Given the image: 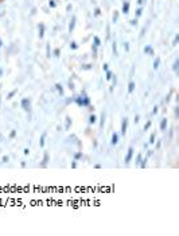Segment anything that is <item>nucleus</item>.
I'll return each mask as SVG.
<instances>
[{
	"instance_id": "1",
	"label": "nucleus",
	"mask_w": 179,
	"mask_h": 236,
	"mask_svg": "<svg viewBox=\"0 0 179 236\" xmlns=\"http://www.w3.org/2000/svg\"><path fill=\"white\" fill-rule=\"evenodd\" d=\"M75 103H77L80 107H89V104H90V100H89V97H86L84 94V97H77L75 99Z\"/></svg>"
},
{
	"instance_id": "2",
	"label": "nucleus",
	"mask_w": 179,
	"mask_h": 236,
	"mask_svg": "<svg viewBox=\"0 0 179 236\" xmlns=\"http://www.w3.org/2000/svg\"><path fill=\"white\" fill-rule=\"evenodd\" d=\"M20 107L23 108L26 112H28L30 109H31V101H30V99H27V97H23L20 101Z\"/></svg>"
},
{
	"instance_id": "3",
	"label": "nucleus",
	"mask_w": 179,
	"mask_h": 236,
	"mask_svg": "<svg viewBox=\"0 0 179 236\" xmlns=\"http://www.w3.org/2000/svg\"><path fill=\"white\" fill-rule=\"evenodd\" d=\"M133 152H135V150H133V147H129V149H128V151H127V155H125V158H124V162H125V165H128V163H129L131 160H132Z\"/></svg>"
},
{
	"instance_id": "4",
	"label": "nucleus",
	"mask_w": 179,
	"mask_h": 236,
	"mask_svg": "<svg viewBox=\"0 0 179 236\" xmlns=\"http://www.w3.org/2000/svg\"><path fill=\"white\" fill-rule=\"evenodd\" d=\"M127 130H128V119H127V117H124L123 122H121V135H123V136H125Z\"/></svg>"
},
{
	"instance_id": "5",
	"label": "nucleus",
	"mask_w": 179,
	"mask_h": 236,
	"mask_svg": "<svg viewBox=\"0 0 179 236\" xmlns=\"http://www.w3.org/2000/svg\"><path fill=\"white\" fill-rule=\"evenodd\" d=\"M110 142H112L113 146H116V144L118 143V134L117 132H113L112 134V140H110Z\"/></svg>"
},
{
	"instance_id": "6",
	"label": "nucleus",
	"mask_w": 179,
	"mask_h": 236,
	"mask_svg": "<svg viewBox=\"0 0 179 236\" xmlns=\"http://www.w3.org/2000/svg\"><path fill=\"white\" fill-rule=\"evenodd\" d=\"M160 130L162 131H166L167 130V119H162V122H160Z\"/></svg>"
},
{
	"instance_id": "7",
	"label": "nucleus",
	"mask_w": 179,
	"mask_h": 236,
	"mask_svg": "<svg viewBox=\"0 0 179 236\" xmlns=\"http://www.w3.org/2000/svg\"><path fill=\"white\" fill-rule=\"evenodd\" d=\"M47 162H49V154H47V152H45V155H43V160H42V165H41V166H42V167H45V166L47 165Z\"/></svg>"
},
{
	"instance_id": "8",
	"label": "nucleus",
	"mask_w": 179,
	"mask_h": 236,
	"mask_svg": "<svg viewBox=\"0 0 179 236\" xmlns=\"http://www.w3.org/2000/svg\"><path fill=\"white\" fill-rule=\"evenodd\" d=\"M135 86H136V85H135V82H133V81H131V82H129V85H128V93H132L133 90H135Z\"/></svg>"
},
{
	"instance_id": "9",
	"label": "nucleus",
	"mask_w": 179,
	"mask_h": 236,
	"mask_svg": "<svg viewBox=\"0 0 179 236\" xmlns=\"http://www.w3.org/2000/svg\"><path fill=\"white\" fill-rule=\"evenodd\" d=\"M46 132H43L42 134V136H41V142H39V144H41V147H45V139H46Z\"/></svg>"
},
{
	"instance_id": "10",
	"label": "nucleus",
	"mask_w": 179,
	"mask_h": 236,
	"mask_svg": "<svg viewBox=\"0 0 179 236\" xmlns=\"http://www.w3.org/2000/svg\"><path fill=\"white\" fill-rule=\"evenodd\" d=\"M16 92H18V89H14V90H11V92H9V93H8V96H7V100H11L12 97H14L15 94H16Z\"/></svg>"
},
{
	"instance_id": "11",
	"label": "nucleus",
	"mask_w": 179,
	"mask_h": 236,
	"mask_svg": "<svg viewBox=\"0 0 179 236\" xmlns=\"http://www.w3.org/2000/svg\"><path fill=\"white\" fill-rule=\"evenodd\" d=\"M55 86H57V90L59 92V94H61V96H63V88H62V85L61 84H57Z\"/></svg>"
},
{
	"instance_id": "12",
	"label": "nucleus",
	"mask_w": 179,
	"mask_h": 236,
	"mask_svg": "<svg viewBox=\"0 0 179 236\" xmlns=\"http://www.w3.org/2000/svg\"><path fill=\"white\" fill-rule=\"evenodd\" d=\"M96 120H97V117H96V115H94V113H93V115H90V116H89V123H90V124H94V123H96Z\"/></svg>"
},
{
	"instance_id": "13",
	"label": "nucleus",
	"mask_w": 179,
	"mask_h": 236,
	"mask_svg": "<svg viewBox=\"0 0 179 236\" xmlns=\"http://www.w3.org/2000/svg\"><path fill=\"white\" fill-rule=\"evenodd\" d=\"M70 125H72V119L67 116V117H66V125H65V127H66V130L70 128Z\"/></svg>"
},
{
	"instance_id": "14",
	"label": "nucleus",
	"mask_w": 179,
	"mask_h": 236,
	"mask_svg": "<svg viewBox=\"0 0 179 236\" xmlns=\"http://www.w3.org/2000/svg\"><path fill=\"white\" fill-rule=\"evenodd\" d=\"M104 123H105V113L102 112L101 113V122H100V127H101V128L104 127Z\"/></svg>"
},
{
	"instance_id": "15",
	"label": "nucleus",
	"mask_w": 179,
	"mask_h": 236,
	"mask_svg": "<svg viewBox=\"0 0 179 236\" xmlns=\"http://www.w3.org/2000/svg\"><path fill=\"white\" fill-rule=\"evenodd\" d=\"M128 9H129V3H124V6H123V11L127 14L128 12Z\"/></svg>"
},
{
	"instance_id": "16",
	"label": "nucleus",
	"mask_w": 179,
	"mask_h": 236,
	"mask_svg": "<svg viewBox=\"0 0 179 236\" xmlns=\"http://www.w3.org/2000/svg\"><path fill=\"white\" fill-rule=\"evenodd\" d=\"M142 154H137V157H136V165H140V162H142Z\"/></svg>"
},
{
	"instance_id": "17",
	"label": "nucleus",
	"mask_w": 179,
	"mask_h": 236,
	"mask_svg": "<svg viewBox=\"0 0 179 236\" xmlns=\"http://www.w3.org/2000/svg\"><path fill=\"white\" fill-rule=\"evenodd\" d=\"M145 165H147V158H145V159H142V162H140V167H142V169H144Z\"/></svg>"
},
{
	"instance_id": "18",
	"label": "nucleus",
	"mask_w": 179,
	"mask_h": 236,
	"mask_svg": "<svg viewBox=\"0 0 179 236\" xmlns=\"http://www.w3.org/2000/svg\"><path fill=\"white\" fill-rule=\"evenodd\" d=\"M152 143H155V132L151 134V136H150V144H152Z\"/></svg>"
},
{
	"instance_id": "19",
	"label": "nucleus",
	"mask_w": 179,
	"mask_h": 236,
	"mask_svg": "<svg viewBox=\"0 0 179 236\" xmlns=\"http://www.w3.org/2000/svg\"><path fill=\"white\" fill-rule=\"evenodd\" d=\"M150 127H151V120H148V122L144 124V131H147V130L150 128Z\"/></svg>"
},
{
	"instance_id": "20",
	"label": "nucleus",
	"mask_w": 179,
	"mask_h": 236,
	"mask_svg": "<svg viewBox=\"0 0 179 236\" xmlns=\"http://www.w3.org/2000/svg\"><path fill=\"white\" fill-rule=\"evenodd\" d=\"M15 136H16V130H12L11 134H9V138H11V139H14Z\"/></svg>"
},
{
	"instance_id": "21",
	"label": "nucleus",
	"mask_w": 179,
	"mask_h": 236,
	"mask_svg": "<svg viewBox=\"0 0 179 236\" xmlns=\"http://www.w3.org/2000/svg\"><path fill=\"white\" fill-rule=\"evenodd\" d=\"M80 158H82V152H77V154L74 155V159H75V160L80 159Z\"/></svg>"
},
{
	"instance_id": "22",
	"label": "nucleus",
	"mask_w": 179,
	"mask_h": 236,
	"mask_svg": "<svg viewBox=\"0 0 179 236\" xmlns=\"http://www.w3.org/2000/svg\"><path fill=\"white\" fill-rule=\"evenodd\" d=\"M159 62H160V59H155V64H153V69H158V66H159Z\"/></svg>"
},
{
	"instance_id": "23",
	"label": "nucleus",
	"mask_w": 179,
	"mask_h": 236,
	"mask_svg": "<svg viewBox=\"0 0 179 236\" xmlns=\"http://www.w3.org/2000/svg\"><path fill=\"white\" fill-rule=\"evenodd\" d=\"M8 160H9V158L7 157V155H4V157L1 158V162H3V163H7V162H8Z\"/></svg>"
},
{
	"instance_id": "24",
	"label": "nucleus",
	"mask_w": 179,
	"mask_h": 236,
	"mask_svg": "<svg viewBox=\"0 0 179 236\" xmlns=\"http://www.w3.org/2000/svg\"><path fill=\"white\" fill-rule=\"evenodd\" d=\"M158 111H159V107H158V105H155V107H153L152 113H153V115H156V113H158Z\"/></svg>"
},
{
	"instance_id": "25",
	"label": "nucleus",
	"mask_w": 179,
	"mask_h": 236,
	"mask_svg": "<svg viewBox=\"0 0 179 236\" xmlns=\"http://www.w3.org/2000/svg\"><path fill=\"white\" fill-rule=\"evenodd\" d=\"M144 51H145V53H150V54H151V53H152V49H151L150 46H147V47L144 49Z\"/></svg>"
},
{
	"instance_id": "26",
	"label": "nucleus",
	"mask_w": 179,
	"mask_h": 236,
	"mask_svg": "<svg viewBox=\"0 0 179 236\" xmlns=\"http://www.w3.org/2000/svg\"><path fill=\"white\" fill-rule=\"evenodd\" d=\"M112 78V73L110 72H107V80H110Z\"/></svg>"
},
{
	"instance_id": "27",
	"label": "nucleus",
	"mask_w": 179,
	"mask_h": 236,
	"mask_svg": "<svg viewBox=\"0 0 179 236\" xmlns=\"http://www.w3.org/2000/svg\"><path fill=\"white\" fill-rule=\"evenodd\" d=\"M176 69H178V61H175V65H174V70L176 72Z\"/></svg>"
},
{
	"instance_id": "28",
	"label": "nucleus",
	"mask_w": 179,
	"mask_h": 236,
	"mask_svg": "<svg viewBox=\"0 0 179 236\" xmlns=\"http://www.w3.org/2000/svg\"><path fill=\"white\" fill-rule=\"evenodd\" d=\"M94 42H96V45H100V39H98L97 37H96V38H94Z\"/></svg>"
},
{
	"instance_id": "29",
	"label": "nucleus",
	"mask_w": 179,
	"mask_h": 236,
	"mask_svg": "<svg viewBox=\"0 0 179 236\" xmlns=\"http://www.w3.org/2000/svg\"><path fill=\"white\" fill-rule=\"evenodd\" d=\"M23 152H24V155H28L30 150H28V149H24V151H23Z\"/></svg>"
},
{
	"instance_id": "30",
	"label": "nucleus",
	"mask_w": 179,
	"mask_h": 236,
	"mask_svg": "<svg viewBox=\"0 0 179 236\" xmlns=\"http://www.w3.org/2000/svg\"><path fill=\"white\" fill-rule=\"evenodd\" d=\"M139 120H140V119H139V115H136V116H135V123H139Z\"/></svg>"
},
{
	"instance_id": "31",
	"label": "nucleus",
	"mask_w": 179,
	"mask_h": 236,
	"mask_svg": "<svg viewBox=\"0 0 179 236\" xmlns=\"http://www.w3.org/2000/svg\"><path fill=\"white\" fill-rule=\"evenodd\" d=\"M72 167H73V169H75V167H77V163H75V160L72 163Z\"/></svg>"
},
{
	"instance_id": "32",
	"label": "nucleus",
	"mask_w": 179,
	"mask_h": 236,
	"mask_svg": "<svg viewBox=\"0 0 179 236\" xmlns=\"http://www.w3.org/2000/svg\"><path fill=\"white\" fill-rule=\"evenodd\" d=\"M1 74H3V70L0 69V77H1Z\"/></svg>"
},
{
	"instance_id": "33",
	"label": "nucleus",
	"mask_w": 179,
	"mask_h": 236,
	"mask_svg": "<svg viewBox=\"0 0 179 236\" xmlns=\"http://www.w3.org/2000/svg\"><path fill=\"white\" fill-rule=\"evenodd\" d=\"M0 139H1V135H0Z\"/></svg>"
},
{
	"instance_id": "34",
	"label": "nucleus",
	"mask_w": 179,
	"mask_h": 236,
	"mask_svg": "<svg viewBox=\"0 0 179 236\" xmlns=\"http://www.w3.org/2000/svg\"><path fill=\"white\" fill-rule=\"evenodd\" d=\"M0 45H1V42H0Z\"/></svg>"
}]
</instances>
